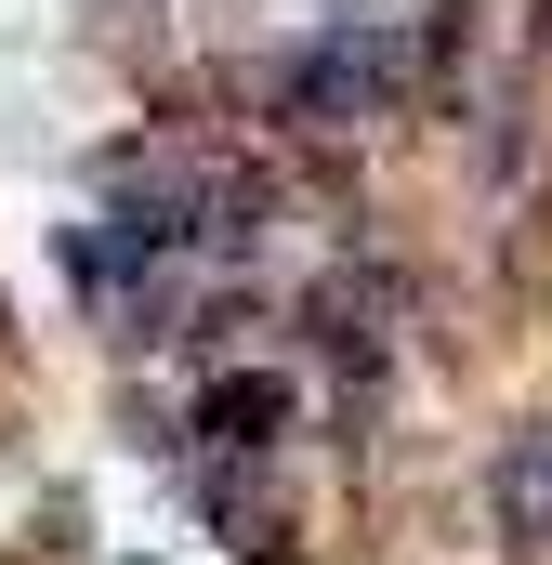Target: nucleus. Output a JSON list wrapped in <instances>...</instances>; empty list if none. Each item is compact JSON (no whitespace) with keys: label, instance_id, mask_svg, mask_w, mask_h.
Here are the masks:
<instances>
[{"label":"nucleus","instance_id":"obj_1","mask_svg":"<svg viewBox=\"0 0 552 565\" xmlns=\"http://www.w3.org/2000/svg\"><path fill=\"white\" fill-rule=\"evenodd\" d=\"M500 526L513 540H552V422L500 447Z\"/></svg>","mask_w":552,"mask_h":565},{"label":"nucleus","instance_id":"obj_2","mask_svg":"<svg viewBox=\"0 0 552 565\" xmlns=\"http://www.w3.org/2000/svg\"><path fill=\"white\" fill-rule=\"evenodd\" d=\"M276 422H289V382H211L198 395V434L211 447H276Z\"/></svg>","mask_w":552,"mask_h":565}]
</instances>
